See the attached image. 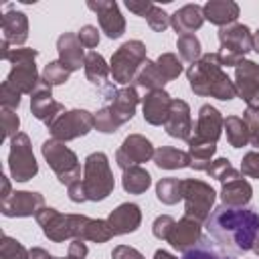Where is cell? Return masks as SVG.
Here are the masks:
<instances>
[{"instance_id":"obj_32","label":"cell","mask_w":259,"mask_h":259,"mask_svg":"<svg viewBox=\"0 0 259 259\" xmlns=\"http://www.w3.org/2000/svg\"><path fill=\"white\" fill-rule=\"evenodd\" d=\"M166 83H168V81L162 77V73H160L156 61H150V59L140 67V71H138V75H136V79H134V85L140 87V89H146V91L164 89Z\"/></svg>"},{"instance_id":"obj_22","label":"cell","mask_w":259,"mask_h":259,"mask_svg":"<svg viewBox=\"0 0 259 259\" xmlns=\"http://www.w3.org/2000/svg\"><path fill=\"white\" fill-rule=\"evenodd\" d=\"M107 223H109L113 235H130V233L138 231V227L142 225V210L134 202H123L109 212Z\"/></svg>"},{"instance_id":"obj_1","label":"cell","mask_w":259,"mask_h":259,"mask_svg":"<svg viewBox=\"0 0 259 259\" xmlns=\"http://www.w3.org/2000/svg\"><path fill=\"white\" fill-rule=\"evenodd\" d=\"M210 237L231 253L253 251L259 235V212L253 208H231L221 204L206 221Z\"/></svg>"},{"instance_id":"obj_15","label":"cell","mask_w":259,"mask_h":259,"mask_svg":"<svg viewBox=\"0 0 259 259\" xmlns=\"http://www.w3.org/2000/svg\"><path fill=\"white\" fill-rule=\"evenodd\" d=\"M40 208H45V196L32 190H14L8 198L0 200L4 217H36Z\"/></svg>"},{"instance_id":"obj_29","label":"cell","mask_w":259,"mask_h":259,"mask_svg":"<svg viewBox=\"0 0 259 259\" xmlns=\"http://www.w3.org/2000/svg\"><path fill=\"white\" fill-rule=\"evenodd\" d=\"M154 164L160 170H182L190 168V156L188 152H182L172 146H160L154 152Z\"/></svg>"},{"instance_id":"obj_9","label":"cell","mask_w":259,"mask_h":259,"mask_svg":"<svg viewBox=\"0 0 259 259\" xmlns=\"http://www.w3.org/2000/svg\"><path fill=\"white\" fill-rule=\"evenodd\" d=\"M8 170L12 180L16 182H28L38 174V164L32 154V144L28 134L18 132L10 140V150H8Z\"/></svg>"},{"instance_id":"obj_10","label":"cell","mask_w":259,"mask_h":259,"mask_svg":"<svg viewBox=\"0 0 259 259\" xmlns=\"http://www.w3.org/2000/svg\"><path fill=\"white\" fill-rule=\"evenodd\" d=\"M95 127V113L87 109H69L61 113L51 125V138L61 140V142H71L81 136H87Z\"/></svg>"},{"instance_id":"obj_39","label":"cell","mask_w":259,"mask_h":259,"mask_svg":"<svg viewBox=\"0 0 259 259\" xmlns=\"http://www.w3.org/2000/svg\"><path fill=\"white\" fill-rule=\"evenodd\" d=\"M40 77H42V81H45L47 85L55 87V85H63V83H67L69 77H71V71L57 59V61H51V63L45 65Z\"/></svg>"},{"instance_id":"obj_35","label":"cell","mask_w":259,"mask_h":259,"mask_svg":"<svg viewBox=\"0 0 259 259\" xmlns=\"http://www.w3.org/2000/svg\"><path fill=\"white\" fill-rule=\"evenodd\" d=\"M156 198L162 204H176L178 200H182V180L174 176L160 178L156 184Z\"/></svg>"},{"instance_id":"obj_49","label":"cell","mask_w":259,"mask_h":259,"mask_svg":"<svg viewBox=\"0 0 259 259\" xmlns=\"http://www.w3.org/2000/svg\"><path fill=\"white\" fill-rule=\"evenodd\" d=\"M77 36H79L81 45L87 47V49H95V47L99 45V30H97L93 24H85V26H81V30L77 32Z\"/></svg>"},{"instance_id":"obj_11","label":"cell","mask_w":259,"mask_h":259,"mask_svg":"<svg viewBox=\"0 0 259 259\" xmlns=\"http://www.w3.org/2000/svg\"><path fill=\"white\" fill-rule=\"evenodd\" d=\"M235 89L237 97L247 103V109L259 111V65L243 59L235 67Z\"/></svg>"},{"instance_id":"obj_27","label":"cell","mask_w":259,"mask_h":259,"mask_svg":"<svg viewBox=\"0 0 259 259\" xmlns=\"http://www.w3.org/2000/svg\"><path fill=\"white\" fill-rule=\"evenodd\" d=\"M253 198V186L241 176L237 180L225 182L221 186V202L231 208H243Z\"/></svg>"},{"instance_id":"obj_50","label":"cell","mask_w":259,"mask_h":259,"mask_svg":"<svg viewBox=\"0 0 259 259\" xmlns=\"http://www.w3.org/2000/svg\"><path fill=\"white\" fill-rule=\"evenodd\" d=\"M111 259H144V255L130 245H117L111 251Z\"/></svg>"},{"instance_id":"obj_6","label":"cell","mask_w":259,"mask_h":259,"mask_svg":"<svg viewBox=\"0 0 259 259\" xmlns=\"http://www.w3.org/2000/svg\"><path fill=\"white\" fill-rule=\"evenodd\" d=\"M219 59L223 67H237L249 51H253V32L247 24H229L219 30Z\"/></svg>"},{"instance_id":"obj_34","label":"cell","mask_w":259,"mask_h":259,"mask_svg":"<svg viewBox=\"0 0 259 259\" xmlns=\"http://www.w3.org/2000/svg\"><path fill=\"white\" fill-rule=\"evenodd\" d=\"M225 134H227V142L233 148H243L249 144V130L243 117L239 115H227L225 117V125H223Z\"/></svg>"},{"instance_id":"obj_51","label":"cell","mask_w":259,"mask_h":259,"mask_svg":"<svg viewBox=\"0 0 259 259\" xmlns=\"http://www.w3.org/2000/svg\"><path fill=\"white\" fill-rule=\"evenodd\" d=\"M67 194L73 202H85L87 200V192H85V186H83V180H75L73 184L67 186Z\"/></svg>"},{"instance_id":"obj_2","label":"cell","mask_w":259,"mask_h":259,"mask_svg":"<svg viewBox=\"0 0 259 259\" xmlns=\"http://www.w3.org/2000/svg\"><path fill=\"white\" fill-rule=\"evenodd\" d=\"M186 79L192 93L200 97H214L221 101H229L237 97L235 81L223 71V63L219 53H204L196 63L186 69Z\"/></svg>"},{"instance_id":"obj_48","label":"cell","mask_w":259,"mask_h":259,"mask_svg":"<svg viewBox=\"0 0 259 259\" xmlns=\"http://www.w3.org/2000/svg\"><path fill=\"white\" fill-rule=\"evenodd\" d=\"M241 174L249 178H259V152H247L241 160Z\"/></svg>"},{"instance_id":"obj_36","label":"cell","mask_w":259,"mask_h":259,"mask_svg":"<svg viewBox=\"0 0 259 259\" xmlns=\"http://www.w3.org/2000/svg\"><path fill=\"white\" fill-rule=\"evenodd\" d=\"M176 49H178V55L184 63H196L200 57H202V47H200V40L196 34H182L176 38Z\"/></svg>"},{"instance_id":"obj_4","label":"cell","mask_w":259,"mask_h":259,"mask_svg":"<svg viewBox=\"0 0 259 259\" xmlns=\"http://www.w3.org/2000/svg\"><path fill=\"white\" fill-rule=\"evenodd\" d=\"M81 180H83V186L87 192V200H91V202H101L113 192L115 180H113V172L109 168V160L103 152H93L85 158Z\"/></svg>"},{"instance_id":"obj_5","label":"cell","mask_w":259,"mask_h":259,"mask_svg":"<svg viewBox=\"0 0 259 259\" xmlns=\"http://www.w3.org/2000/svg\"><path fill=\"white\" fill-rule=\"evenodd\" d=\"M40 152H42L45 162L57 174V180L61 184L69 186V184H73L75 180L81 178L79 158H77V154L69 146H65V142L55 140V138H49V140L42 142Z\"/></svg>"},{"instance_id":"obj_55","label":"cell","mask_w":259,"mask_h":259,"mask_svg":"<svg viewBox=\"0 0 259 259\" xmlns=\"http://www.w3.org/2000/svg\"><path fill=\"white\" fill-rule=\"evenodd\" d=\"M0 182H2V192H0V198L4 200V198H8V196L12 194V190H10V180H8V176H6V174H2V176H0Z\"/></svg>"},{"instance_id":"obj_7","label":"cell","mask_w":259,"mask_h":259,"mask_svg":"<svg viewBox=\"0 0 259 259\" xmlns=\"http://www.w3.org/2000/svg\"><path fill=\"white\" fill-rule=\"evenodd\" d=\"M148 61V55H146V45L142 40H127L123 42L113 55H111V61H109V69H111V77L115 83L119 85H130L140 67Z\"/></svg>"},{"instance_id":"obj_33","label":"cell","mask_w":259,"mask_h":259,"mask_svg":"<svg viewBox=\"0 0 259 259\" xmlns=\"http://www.w3.org/2000/svg\"><path fill=\"white\" fill-rule=\"evenodd\" d=\"M152 184V176L146 168L142 166H132L127 170H123V176H121V186L125 192L130 194H142L150 188Z\"/></svg>"},{"instance_id":"obj_37","label":"cell","mask_w":259,"mask_h":259,"mask_svg":"<svg viewBox=\"0 0 259 259\" xmlns=\"http://www.w3.org/2000/svg\"><path fill=\"white\" fill-rule=\"evenodd\" d=\"M206 174H208L210 178L219 180L221 184L231 182V180H237V178L243 176L237 168H233V164H231L227 158H217V160H212L210 166H208V170H206Z\"/></svg>"},{"instance_id":"obj_21","label":"cell","mask_w":259,"mask_h":259,"mask_svg":"<svg viewBox=\"0 0 259 259\" xmlns=\"http://www.w3.org/2000/svg\"><path fill=\"white\" fill-rule=\"evenodd\" d=\"M57 53H59V61L73 73L79 71L81 67H85V51L83 45L79 40V36L75 32H63L57 38Z\"/></svg>"},{"instance_id":"obj_42","label":"cell","mask_w":259,"mask_h":259,"mask_svg":"<svg viewBox=\"0 0 259 259\" xmlns=\"http://www.w3.org/2000/svg\"><path fill=\"white\" fill-rule=\"evenodd\" d=\"M146 22H148V26L152 28V30H156V32H164L168 26H170V14L164 10V8H160V6H152V10L148 12V16H146Z\"/></svg>"},{"instance_id":"obj_20","label":"cell","mask_w":259,"mask_h":259,"mask_svg":"<svg viewBox=\"0 0 259 259\" xmlns=\"http://www.w3.org/2000/svg\"><path fill=\"white\" fill-rule=\"evenodd\" d=\"M170 103L172 97L166 89H156V91H148L142 97V115L144 121L150 125H164L168 111H170Z\"/></svg>"},{"instance_id":"obj_30","label":"cell","mask_w":259,"mask_h":259,"mask_svg":"<svg viewBox=\"0 0 259 259\" xmlns=\"http://www.w3.org/2000/svg\"><path fill=\"white\" fill-rule=\"evenodd\" d=\"M214 152H217V144H212V142H200V140L190 138L188 140L190 168L192 170H198V172H206L208 166H210V162H212Z\"/></svg>"},{"instance_id":"obj_58","label":"cell","mask_w":259,"mask_h":259,"mask_svg":"<svg viewBox=\"0 0 259 259\" xmlns=\"http://www.w3.org/2000/svg\"><path fill=\"white\" fill-rule=\"evenodd\" d=\"M253 253L259 255V235H257V239H255V243H253Z\"/></svg>"},{"instance_id":"obj_26","label":"cell","mask_w":259,"mask_h":259,"mask_svg":"<svg viewBox=\"0 0 259 259\" xmlns=\"http://www.w3.org/2000/svg\"><path fill=\"white\" fill-rule=\"evenodd\" d=\"M202 12H204V20L223 28L237 22L241 8L235 0H208L202 6Z\"/></svg>"},{"instance_id":"obj_28","label":"cell","mask_w":259,"mask_h":259,"mask_svg":"<svg viewBox=\"0 0 259 259\" xmlns=\"http://www.w3.org/2000/svg\"><path fill=\"white\" fill-rule=\"evenodd\" d=\"M83 71H85L87 81H89L93 87H97V89H101V91H107V89L111 87V83L107 81L109 75H111V69H109V65L105 63V59H103L97 51H89V53H87Z\"/></svg>"},{"instance_id":"obj_41","label":"cell","mask_w":259,"mask_h":259,"mask_svg":"<svg viewBox=\"0 0 259 259\" xmlns=\"http://www.w3.org/2000/svg\"><path fill=\"white\" fill-rule=\"evenodd\" d=\"M121 127V123L113 117V113L109 111L107 105H103L101 109L95 111V130L101 134H115Z\"/></svg>"},{"instance_id":"obj_56","label":"cell","mask_w":259,"mask_h":259,"mask_svg":"<svg viewBox=\"0 0 259 259\" xmlns=\"http://www.w3.org/2000/svg\"><path fill=\"white\" fill-rule=\"evenodd\" d=\"M154 259H176L172 253H168V251H164V249H158L156 253H154Z\"/></svg>"},{"instance_id":"obj_18","label":"cell","mask_w":259,"mask_h":259,"mask_svg":"<svg viewBox=\"0 0 259 259\" xmlns=\"http://www.w3.org/2000/svg\"><path fill=\"white\" fill-rule=\"evenodd\" d=\"M164 130L172 138H178V140H184V142L190 140V136H192V117H190V105L184 99H172Z\"/></svg>"},{"instance_id":"obj_53","label":"cell","mask_w":259,"mask_h":259,"mask_svg":"<svg viewBox=\"0 0 259 259\" xmlns=\"http://www.w3.org/2000/svg\"><path fill=\"white\" fill-rule=\"evenodd\" d=\"M87 253H89V249H87L85 241L73 239V241L69 243V255H67V257H71V259H85Z\"/></svg>"},{"instance_id":"obj_3","label":"cell","mask_w":259,"mask_h":259,"mask_svg":"<svg viewBox=\"0 0 259 259\" xmlns=\"http://www.w3.org/2000/svg\"><path fill=\"white\" fill-rule=\"evenodd\" d=\"M36 57L38 51L36 49H26V47H18V49H10L4 57V61H8L12 67L6 75V81L18 91V93H26L32 95L38 87V83L42 81V77L36 71Z\"/></svg>"},{"instance_id":"obj_12","label":"cell","mask_w":259,"mask_h":259,"mask_svg":"<svg viewBox=\"0 0 259 259\" xmlns=\"http://www.w3.org/2000/svg\"><path fill=\"white\" fill-rule=\"evenodd\" d=\"M154 152L156 150H154L152 142L146 136H142V134H130L121 142L119 150L115 152V162H117V166L121 170H127L132 166H140L144 162L154 160Z\"/></svg>"},{"instance_id":"obj_13","label":"cell","mask_w":259,"mask_h":259,"mask_svg":"<svg viewBox=\"0 0 259 259\" xmlns=\"http://www.w3.org/2000/svg\"><path fill=\"white\" fill-rule=\"evenodd\" d=\"M36 223L42 229V235L53 241V243H65V241H73V223H71V214H63L53 206H45L40 208V212L34 217Z\"/></svg>"},{"instance_id":"obj_54","label":"cell","mask_w":259,"mask_h":259,"mask_svg":"<svg viewBox=\"0 0 259 259\" xmlns=\"http://www.w3.org/2000/svg\"><path fill=\"white\" fill-rule=\"evenodd\" d=\"M30 259H59V257H55V255H51L47 249H42V247H32L30 249Z\"/></svg>"},{"instance_id":"obj_19","label":"cell","mask_w":259,"mask_h":259,"mask_svg":"<svg viewBox=\"0 0 259 259\" xmlns=\"http://www.w3.org/2000/svg\"><path fill=\"white\" fill-rule=\"evenodd\" d=\"M202 223L194 221V219H188V217H182L180 221L174 223L170 235H168V243L180 251V253H186L188 249L196 247L200 243V237H202Z\"/></svg>"},{"instance_id":"obj_47","label":"cell","mask_w":259,"mask_h":259,"mask_svg":"<svg viewBox=\"0 0 259 259\" xmlns=\"http://www.w3.org/2000/svg\"><path fill=\"white\" fill-rule=\"evenodd\" d=\"M174 223H176V221H174L170 214H160V217H156V221H154V225H152L154 237L160 239V241H168V235H170Z\"/></svg>"},{"instance_id":"obj_38","label":"cell","mask_w":259,"mask_h":259,"mask_svg":"<svg viewBox=\"0 0 259 259\" xmlns=\"http://www.w3.org/2000/svg\"><path fill=\"white\" fill-rule=\"evenodd\" d=\"M156 65H158V69H160V73H162V77H164L166 81L178 79L180 73L184 71L182 59H178V55H174V53H162V55L156 59Z\"/></svg>"},{"instance_id":"obj_14","label":"cell","mask_w":259,"mask_h":259,"mask_svg":"<svg viewBox=\"0 0 259 259\" xmlns=\"http://www.w3.org/2000/svg\"><path fill=\"white\" fill-rule=\"evenodd\" d=\"M87 8L93 10L97 14L99 20V28L101 32H105L107 38H119L125 32V18L117 6V2L113 0H89Z\"/></svg>"},{"instance_id":"obj_57","label":"cell","mask_w":259,"mask_h":259,"mask_svg":"<svg viewBox=\"0 0 259 259\" xmlns=\"http://www.w3.org/2000/svg\"><path fill=\"white\" fill-rule=\"evenodd\" d=\"M253 51L259 53V30L253 32Z\"/></svg>"},{"instance_id":"obj_46","label":"cell","mask_w":259,"mask_h":259,"mask_svg":"<svg viewBox=\"0 0 259 259\" xmlns=\"http://www.w3.org/2000/svg\"><path fill=\"white\" fill-rule=\"evenodd\" d=\"M243 119H245L247 130H249V144L253 148H259V111L245 109Z\"/></svg>"},{"instance_id":"obj_16","label":"cell","mask_w":259,"mask_h":259,"mask_svg":"<svg viewBox=\"0 0 259 259\" xmlns=\"http://www.w3.org/2000/svg\"><path fill=\"white\" fill-rule=\"evenodd\" d=\"M30 113L49 127L61 113H65V105L59 103L53 97L51 85H47L45 81H40L38 87H36V91L30 95Z\"/></svg>"},{"instance_id":"obj_24","label":"cell","mask_w":259,"mask_h":259,"mask_svg":"<svg viewBox=\"0 0 259 259\" xmlns=\"http://www.w3.org/2000/svg\"><path fill=\"white\" fill-rule=\"evenodd\" d=\"M140 99H142V97L138 95L136 87L125 85V87H121V89L115 91V95L111 97V101L107 103V107H109V111L113 113V117L123 125V123H127V121L134 117Z\"/></svg>"},{"instance_id":"obj_43","label":"cell","mask_w":259,"mask_h":259,"mask_svg":"<svg viewBox=\"0 0 259 259\" xmlns=\"http://www.w3.org/2000/svg\"><path fill=\"white\" fill-rule=\"evenodd\" d=\"M2 136H0V140L4 142L6 138H14L16 134H18V127H20V119H18V115L14 113V109H6V107H2Z\"/></svg>"},{"instance_id":"obj_17","label":"cell","mask_w":259,"mask_h":259,"mask_svg":"<svg viewBox=\"0 0 259 259\" xmlns=\"http://www.w3.org/2000/svg\"><path fill=\"white\" fill-rule=\"evenodd\" d=\"M223 125H225V117L221 115V111L217 107H212L210 103H204L198 109V117H196V123L192 127L194 136H190V138L217 144L221 134H223Z\"/></svg>"},{"instance_id":"obj_45","label":"cell","mask_w":259,"mask_h":259,"mask_svg":"<svg viewBox=\"0 0 259 259\" xmlns=\"http://www.w3.org/2000/svg\"><path fill=\"white\" fill-rule=\"evenodd\" d=\"M20 95L8 81H2L0 85V105L6 107V109H16L20 105Z\"/></svg>"},{"instance_id":"obj_23","label":"cell","mask_w":259,"mask_h":259,"mask_svg":"<svg viewBox=\"0 0 259 259\" xmlns=\"http://www.w3.org/2000/svg\"><path fill=\"white\" fill-rule=\"evenodd\" d=\"M0 28H2V40L18 49L28 38V16L20 10H8L2 14Z\"/></svg>"},{"instance_id":"obj_8","label":"cell","mask_w":259,"mask_h":259,"mask_svg":"<svg viewBox=\"0 0 259 259\" xmlns=\"http://www.w3.org/2000/svg\"><path fill=\"white\" fill-rule=\"evenodd\" d=\"M182 200H184V217L204 223L210 217L212 204L217 200V192L204 180L182 178Z\"/></svg>"},{"instance_id":"obj_44","label":"cell","mask_w":259,"mask_h":259,"mask_svg":"<svg viewBox=\"0 0 259 259\" xmlns=\"http://www.w3.org/2000/svg\"><path fill=\"white\" fill-rule=\"evenodd\" d=\"M182 259H231V257L219 253L212 245H196V247L188 249L182 255Z\"/></svg>"},{"instance_id":"obj_25","label":"cell","mask_w":259,"mask_h":259,"mask_svg":"<svg viewBox=\"0 0 259 259\" xmlns=\"http://www.w3.org/2000/svg\"><path fill=\"white\" fill-rule=\"evenodd\" d=\"M202 24H204V12L202 6L198 4H184L174 14H170V26L178 32V36L192 34Z\"/></svg>"},{"instance_id":"obj_52","label":"cell","mask_w":259,"mask_h":259,"mask_svg":"<svg viewBox=\"0 0 259 259\" xmlns=\"http://www.w3.org/2000/svg\"><path fill=\"white\" fill-rule=\"evenodd\" d=\"M125 6H127V10L130 12H134V14H138V16H148V12L152 10V2L150 0H127L125 2Z\"/></svg>"},{"instance_id":"obj_40","label":"cell","mask_w":259,"mask_h":259,"mask_svg":"<svg viewBox=\"0 0 259 259\" xmlns=\"http://www.w3.org/2000/svg\"><path fill=\"white\" fill-rule=\"evenodd\" d=\"M0 259H30V251L20 241H16L14 237L2 235V241H0Z\"/></svg>"},{"instance_id":"obj_59","label":"cell","mask_w":259,"mask_h":259,"mask_svg":"<svg viewBox=\"0 0 259 259\" xmlns=\"http://www.w3.org/2000/svg\"><path fill=\"white\" fill-rule=\"evenodd\" d=\"M59 259H71V257H59Z\"/></svg>"},{"instance_id":"obj_31","label":"cell","mask_w":259,"mask_h":259,"mask_svg":"<svg viewBox=\"0 0 259 259\" xmlns=\"http://www.w3.org/2000/svg\"><path fill=\"white\" fill-rule=\"evenodd\" d=\"M113 231L107 223V219H89L85 217L81 233H79V241H91V243H107L109 239H113Z\"/></svg>"}]
</instances>
